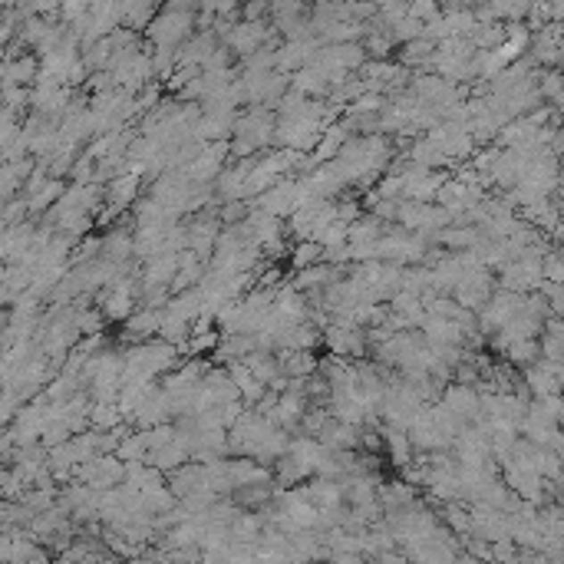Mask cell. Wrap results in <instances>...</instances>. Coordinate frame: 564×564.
I'll return each mask as SVG.
<instances>
[{
    "mask_svg": "<svg viewBox=\"0 0 564 564\" xmlns=\"http://www.w3.org/2000/svg\"><path fill=\"white\" fill-rule=\"evenodd\" d=\"M198 30V13L178 4H165V11L155 13V21L145 27V37L153 46H178Z\"/></svg>",
    "mask_w": 564,
    "mask_h": 564,
    "instance_id": "1",
    "label": "cell"
},
{
    "mask_svg": "<svg viewBox=\"0 0 564 564\" xmlns=\"http://www.w3.org/2000/svg\"><path fill=\"white\" fill-rule=\"evenodd\" d=\"M452 221H456L452 212L443 208L439 202H410V198H402L400 215H396V225H402L406 231H419L429 241L435 238V231H443Z\"/></svg>",
    "mask_w": 564,
    "mask_h": 564,
    "instance_id": "2",
    "label": "cell"
},
{
    "mask_svg": "<svg viewBox=\"0 0 564 564\" xmlns=\"http://www.w3.org/2000/svg\"><path fill=\"white\" fill-rule=\"evenodd\" d=\"M79 482H87L93 485L96 492H106V488H116L126 482V459H120L116 452H103V456H93L87 462H79L77 466V476Z\"/></svg>",
    "mask_w": 564,
    "mask_h": 564,
    "instance_id": "3",
    "label": "cell"
},
{
    "mask_svg": "<svg viewBox=\"0 0 564 564\" xmlns=\"http://www.w3.org/2000/svg\"><path fill=\"white\" fill-rule=\"evenodd\" d=\"M274 37H281V33L274 30V23H264V21H238L235 27H231V33L221 40V44L231 46V54L238 56V60H245V56H251L254 50H261L264 44H271Z\"/></svg>",
    "mask_w": 564,
    "mask_h": 564,
    "instance_id": "4",
    "label": "cell"
},
{
    "mask_svg": "<svg viewBox=\"0 0 564 564\" xmlns=\"http://www.w3.org/2000/svg\"><path fill=\"white\" fill-rule=\"evenodd\" d=\"M492 294H495L492 274H488L485 264H476V268H469V271L462 274V281L456 284L452 297H456L462 307H469V311H482V307L492 301Z\"/></svg>",
    "mask_w": 564,
    "mask_h": 564,
    "instance_id": "5",
    "label": "cell"
},
{
    "mask_svg": "<svg viewBox=\"0 0 564 564\" xmlns=\"http://www.w3.org/2000/svg\"><path fill=\"white\" fill-rule=\"evenodd\" d=\"M521 304H525V297H521L518 291H509V287H502V291L492 294V301H488L485 307H482V330H502V327L509 324L511 317L521 314Z\"/></svg>",
    "mask_w": 564,
    "mask_h": 564,
    "instance_id": "6",
    "label": "cell"
},
{
    "mask_svg": "<svg viewBox=\"0 0 564 564\" xmlns=\"http://www.w3.org/2000/svg\"><path fill=\"white\" fill-rule=\"evenodd\" d=\"M251 205L254 208H264V212H271L278 218H291L297 212V178H281L278 185H271L268 192H261L258 198H251Z\"/></svg>",
    "mask_w": 564,
    "mask_h": 564,
    "instance_id": "7",
    "label": "cell"
},
{
    "mask_svg": "<svg viewBox=\"0 0 564 564\" xmlns=\"http://www.w3.org/2000/svg\"><path fill=\"white\" fill-rule=\"evenodd\" d=\"M443 402L449 410H456L462 419L469 423H482V416H485V402H482V393L476 386H469V383H445L443 390Z\"/></svg>",
    "mask_w": 564,
    "mask_h": 564,
    "instance_id": "8",
    "label": "cell"
},
{
    "mask_svg": "<svg viewBox=\"0 0 564 564\" xmlns=\"http://www.w3.org/2000/svg\"><path fill=\"white\" fill-rule=\"evenodd\" d=\"M182 251H162V254H155V258L142 261V271H139V281L142 287H172L175 274L182 268V258H178Z\"/></svg>",
    "mask_w": 564,
    "mask_h": 564,
    "instance_id": "9",
    "label": "cell"
},
{
    "mask_svg": "<svg viewBox=\"0 0 564 564\" xmlns=\"http://www.w3.org/2000/svg\"><path fill=\"white\" fill-rule=\"evenodd\" d=\"M175 412H172V393L165 390V386H159V390L149 396V400L142 402L139 410H136V416H132V426L136 429H153V426L159 423H172Z\"/></svg>",
    "mask_w": 564,
    "mask_h": 564,
    "instance_id": "10",
    "label": "cell"
},
{
    "mask_svg": "<svg viewBox=\"0 0 564 564\" xmlns=\"http://www.w3.org/2000/svg\"><path fill=\"white\" fill-rule=\"evenodd\" d=\"M165 320V311H155V307H139L136 314L122 324V340L126 344H142V340H153L159 336Z\"/></svg>",
    "mask_w": 564,
    "mask_h": 564,
    "instance_id": "11",
    "label": "cell"
},
{
    "mask_svg": "<svg viewBox=\"0 0 564 564\" xmlns=\"http://www.w3.org/2000/svg\"><path fill=\"white\" fill-rule=\"evenodd\" d=\"M142 182H145V178H142L139 172H126L120 175V178H112V182L106 185V205L120 208L122 215L132 212V205L139 202Z\"/></svg>",
    "mask_w": 564,
    "mask_h": 564,
    "instance_id": "12",
    "label": "cell"
},
{
    "mask_svg": "<svg viewBox=\"0 0 564 564\" xmlns=\"http://www.w3.org/2000/svg\"><path fill=\"white\" fill-rule=\"evenodd\" d=\"M40 79V54H21L4 60V83H17V87H37Z\"/></svg>",
    "mask_w": 564,
    "mask_h": 564,
    "instance_id": "13",
    "label": "cell"
},
{
    "mask_svg": "<svg viewBox=\"0 0 564 564\" xmlns=\"http://www.w3.org/2000/svg\"><path fill=\"white\" fill-rule=\"evenodd\" d=\"M380 433H383V443L390 449V462L396 469L410 466L412 459H416V445L410 439V429H402V426H393V423H380Z\"/></svg>",
    "mask_w": 564,
    "mask_h": 564,
    "instance_id": "14",
    "label": "cell"
},
{
    "mask_svg": "<svg viewBox=\"0 0 564 564\" xmlns=\"http://www.w3.org/2000/svg\"><path fill=\"white\" fill-rule=\"evenodd\" d=\"M103 258L132 261L136 258V225L132 228H109L103 235Z\"/></svg>",
    "mask_w": 564,
    "mask_h": 564,
    "instance_id": "15",
    "label": "cell"
},
{
    "mask_svg": "<svg viewBox=\"0 0 564 564\" xmlns=\"http://www.w3.org/2000/svg\"><path fill=\"white\" fill-rule=\"evenodd\" d=\"M317 439L327 445H334V449H360V426L344 423V419L330 416V419L324 423V429L317 433Z\"/></svg>",
    "mask_w": 564,
    "mask_h": 564,
    "instance_id": "16",
    "label": "cell"
},
{
    "mask_svg": "<svg viewBox=\"0 0 564 564\" xmlns=\"http://www.w3.org/2000/svg\"><path fill=\"white\" fill-rule=\"evenodd\" d=\"M145 462H153L155 469H162L165 476H169V472H175L178 466L192 462V449H188V443H185V439H178V435H175L169 445H162V449H153Z\"/></svg>",
    "mask_w": 564,
    "mask_h": 564,
    "instance_id": "17",
    "label": "cell"
},
{
    "mask_svg": "<svg viewBox=\"0 0 564 564\" xmlns=\"http://www.w3.org/2000/svg\"><path fill=\"white\" fill-rule=\"evenodd\" d=\"M402 155H406L410 162H416V165H426V169H439V165L449 162V159L443 155V149H439V145L433 142V136H426V132H423V136H416V139H412L410 145L402 149Z\"/></svg>",
    "mask_w": 564,
    "mask_h": 564,
    "instance_id": "18",
    "label": "cell"
},
{
    "mask_svg": "<svg viewBox=\"0 0 564 564\" xmlns=\"http://www.w3.org/2000/svg\"><path fill=\"white\" fill-rule=\"evenodd\" d=\"M278 357L287 377H314L320 369V357L314 350H278Z\"/></svg>",
    "mask_w": 564,
    "mask_h": 564,
    "instance_id": "19",
    "label": "cell"
},
{
    "mask_svg": "<svg viewBox=\"0 0 564 564\" xmlns=\"http://www.w3.org/2000/svg\"><path fill=\"white\" fill-rule=\"evenodd\" d=\"M291 87L301 89L304 96L311 99H327L330 96V79L317 70V66H304V70H297V73H291Z\"/></svg>",
    "mask_w": 564,
    "mask_h": 564,
    "instance_id": "20",
    "label": "cell"
},
{
    "mask_svg": "<svg viewBox=\"0 0 564 564\" xmlns=\"http://www.w3.org/2000/svg\"><path fill=\"white\" fill-rule=\"evenodd\" d=\"M314 476V469L304 466L301 459H294L291 452H284L278 462H274V482L284 488H291V485H301V482H307V478Z\"/></svg>",
    "mask_w": 564,
    "mask_h": 564,
    "instance_id": "21",
    "label": "cell"
},
{
    "mask_svg": "<svg viewBox=\"0 0 564 564\" xmlns=\"http://www.w3.org/2000/svg\"><path fill=\"white\" fill-rule=\"evenodd\" d=\"M390 228V221H383L380 215L373 212H363V215L350 225V245H363V241H380Z\"/></svg>",
    "mask_w": 564,
    "mask_h": 564,
    "instance_id": "22",
    "label": "cell"
},
{
    "mask_svg": "<svg viewBox=\"0 0 564 564\" xmlns=\"http://www.w3.org/2000/svg\"><path fill=\"white\" fill-rule=\"evenodd\" d=\"M380 502L386 511H400V509H410L412 502H416V485H410L406 478L400 482H383L380 485Z\"/></svg>",
    "mask_w": 564,
    "mask_h": 564,
    "instance_id": "23",
    "label": "cell"
},
{
    "mask_svg": "<svg viewBox=\"0 0 564 564\" xmlns=\"http://www.w3.org/2000/svg\"><path fill=\"white\" fill-rule=\"evenodd\" d=\"M287 258H291L294 271H304V268H311V264H320V261H324V245H320L317 238H304L294 245Z\"/></svg>",
    "mask_w": 564,
    "mask_h": 564,
    "instance_id": "24",
    "label": "cell"
},
{
    "mask_svg": "<svg viewBox=\"0 0 564 564\" xmlns=\"http://www.w3.org/2000/svg\"><path fill=\"white\" fill-rule=\"evenodd\" d=\"M120 423H126L120 402L93 400V406H89V426H93V429H112V426H120Z\"/></svg>",
    "mask_w": 564,
    "mask_h": 564,
    "instance_id": "25",
    "label": "cell"
},
{
    "mask_svg": "<svg viewBox=\"0 0 564 564\" xmlns=\"http://www.w3.org/2000/svg\"><path fill=\"white\" fill-rule=\"evenodd\" d=\"M439 518H443L456 535H472V511L462 509V505H459V499L456 502H443V515H439Z\"/></svg>",
    "mask_w": 564,
    "mask_h": 564,
    "instance_id": "26",
    "label": "cell"
},
{
    "mask_svg": "<svg viewBox=\"0 0 564 564\" xmlns=\"http://www.w3.org/2000/svg\"><path fill=\"white\" fill-rule=\"evenodd\" d=\"M116 456L126 459V462H139V459H149V443H145L142 429H136V433H129L126 439H122L120 449H116Z\"/></svg>",
    "mask_w": 564,
    "mask_h": 564,
    "instance_id": "27",
    "label": "cell"
},
{
    "mask_svg": "<svg viewBox=\"0 0 564 564\" xmlns=\"http://www.w3.org/2000/svg\"><path fill=\"white\" fill-rule=\"evenodd\" d=\"M218 344H221V330H202V334H192L188 336V353L192 357H205V353H215Z\"/></svg>",
    "mask_w": 564,
    "mask_h": 564,
    "instance_id": "28",
    "label": "cell"
},
{
    "mask_svg": "<svg viewBox=\"0 0 564 564\" xmlns=\"http://www.w3.org/2000/svg\"><path fill=\"white\" fill-rule=\"evenodd\" d=\"M393 40H396V44H412V40H419V37H426V23L423 21H416V17H406V21H400L396 23V27H393Z\"/></svg>",
    "mask_w": 564,
    "mask_h": 564,
    "instance_id": "29",
    "label": "cell"
},
{
    "mask_svg": "<svg viewBox=\"0 0 564 564\" xmlns=\"http://www.w3.org/2000/svg\"><path fill=\"white\" fill-rule=\"evenodd\" d=\"M505 353H509L511 363H518V367H532L535 360H538V344H535V336H528V340H515Z\"/></svg>",
    "mask_w": 564,
    "mask_h": 564,
    "instance_id": "30",
    "label": "cell"
},
{
    "mask_svg": "<svg viewBox=\"0 0 564 564\" xmlns=\"http://www.w3.org/2000/svg\"><path fill=\"white\" fill-rule=\"evenodd\" d=\"M96 159L83 149V155L77 159V165L70 169V182H77V185H89V182H96Z\"/></svg>",
    "mask_w": 564,
    "mask_h": 564,
    "instance_id": "31",
    "label": "cell"
},
{
    "mask_svg": "<svg viewBox=\"0 0 564 564\" xmlns=\"http://www.w3.org/2000/svg\"><path fill=\"white\" fill-rule=\"evenodd\" d=\"M89 7H93V0H60V17L63 23H79L89 17Z\"/></svg>",
    "mask_w": 564,
    "mask_h": 564,
    "instance_id": "32",
    "label": "cell"
},
{
    "mask_svg": "<svg viewBox=\"0 0 564 564\" xmlns=\"http://www.w3.org/2000/svg\"><path fill=\"white\" fill-rule=\"evenodd\" d=\"M410 17V4H402V0H390V4H383L380 7V21L386 23V27H396L400 21H406Z\"/></svg>",
    "mask_w": 564,
    "mask_h": 564,
    "instance_id": "33",
    "label": "cell"
},
{
    "mask_svg": "<svg viewBox=\"0 0 564 564\" xmlns=\"http://www.w3.org/2000/svg\"><path fill=\"white\" fill-rule=\"evenodd\" d=\"M410 13L416 17V21L429 23V21H435V17L443 13V4H439V0H412Z\"/></svg>",
    "mask_w": 564,
    "mask_h": 564,
    "instance_id": "34",
    "label": "cell"
},
{
    "mask_svg": "<svg viewBox=\"0 0 564 564\" xmlns=\"http://www.w3.org/2000/svg\"><path fill=\"white\" fill-rule=\"evenodd\" d=\"M538 89H542L544 99H554L564 89V73H544V77L538 79Z\"/></svg>",
    "mask_w": 564,
    "mask_h": 564,
    "instance_id": "35",
    "label": "cell"
},
{
    "mask_svg": "<svg viewBox=\"0 0 564 564\" xmlns=\"http://www.w3.org/2000/svg\"><path fill=\"white\" fill-rule=\"evenodd\" d=\"M552 449H554V452H558V456H561V459H564V433H558V435H554V443H552Z\"/></svg>",
    "mask_w": 564,
    "mask_h": 564,
    "instance_id": "36",
    "label": "cell"
},
{
    "mask_svg": "<svg viewBox=\"0 0 564 564\" xmlns=\"http://www.w3.org/2000/svg\"><path fill=\"white\" fill-rule=\"evenodd\" d=\"M554 235H558V241H561V245H564V218H561V221H558V228H554Z\"/></svg>",
    "mask_w": 564,
    "mask_h": 564,
    "instance_id": "37",
    "label": "cell"
},
{
    "mask_svg": "<svg viewBox=\"0 0 564 564\" xmlns=\"http://www.w3.org/2000/svg\"><path fill=\"white\" fill-rule=\"evenodd\" d=\"M554 106L564 109V89H561V93H558V96H554Z\"/></svg>",
    "mask_w": 564,
    "mask_h": 564,
    "instance_id": "38",
    "label": "cell"
}]
</instances>
